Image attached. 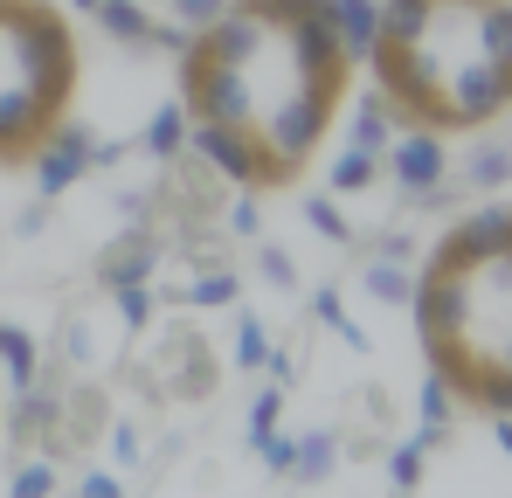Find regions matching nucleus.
Listing matches in <instances>:
<instances>
[{
	"label": "nucleus",
	"instance_id": "1",
	"mask_svg": "<svg viewBox=\"0 0 512 498\" xmlns=\"http://www.w3.org/2000/svg\"><path fill=\"white\" fill-rule=\"evenodd\" d=\"M0 49H7L14 70L28 77L42 118L56 125L63 104H70V90H77V42H70V28H63V14L42 7V0H0Z\"/></svg>",
	"mask_w": 512,
	"mask_h": 498
},
{
	"label": "nucleus",
	"instance_id": "2",
	"mask_svg": "<svg viewBox=\"0 0 512 498\" xmlns=\"http://www.w3.org/2000/svg\"><path fill=\"white\" fill-rule=\"evenodd\" d=\"M333 97H340V90H319V83H298V77H291L284 97H263V104H256V118H263L256 146L298 173V166L319 153L326 125H333Z\"/></svg>",
	"mask_w": 512,
	"mask_h": 498
},
{
	"label": "nucleus",
	"instance_id": "3",
	"mask_svg": "<svg viewBox=\"0 0 512 498\" xmlns=\"http://www.w3.org/2000/svg\"><path fill=\"white\" fill-rule=\"evenodd\" d=\"M187 166H208L215 180H236V187H256V125H222V118H187V139H180Z\"/></svg>",
	"mask_w": 512,
	"mask_h": 498
},
{
	"label": "nucleus",
	"instance_id": "4",
	"mask_svg": "<svg viewBox=\"0 0 512 498\" xmlns=\"http://www.w3.org/2000/svg\"><path fill=\"white\" fill-rule=\"evenodd\" d=\"M506 90H512V63L457 56L443 70V111H450V125H492L506 111Z\"/></svg>",
	"mask_w": 512,
	"mask_h": 498
},
{
	"label": "nucleus",
	"instance_id": "5",
	"mask_svg": "<svg viewBox=\"0 0 512 498\" xmlns=\"http://www.w3.org/2000/svg\"><path fill=\"white\" fill-rule=\"evenodd\" d=\"M512 249V208L492 194L485 208H471V215H457L450 229H443V243L429 249L423 270H471V263H485V256H506Z\"/></svg>",
	"mask_w": 512,
	"mask_h": 498
},
{
	"label": "nucleus",
	"instance_id": "6",
	"mask_svg": "<svg viewBox=\"0 0 512 498\" xmlns=\"http://www.w3.org/2000/svg\"><path fill=\"white\" fill-rule=\"evenodd\" d=\"M284 49H291V77L319 83V90H340V77L353 70V63L340 56V35H333V21H326V7L284 21Z\"/></svg>",
	"mask_w": 512,
	"mask_h": 498
},
{
	"label": "nucleus",
	"instance_id": "7",
	"mask_svg": "<svg viewBox=\"0 0 512 498\" xmlns=\"http://www.w3.org/2000/svg\"><path fill=\"white\" fill-rule=\"evenodd\" d=\"M381 166L395 173L402 201H409V194H423L429 180H443V173H450L443 132H436V125H409V132H395V139H388V153H381Z\"/></svg>",
	"mask_w": 512,
	"mask_h": 498
},
{
	"label": "nucleus",
	"instance_id": "8",
	"mask_svg": "<svg viewBox=\"0 0 512 498\" xmlns=\"http://www.w3.org/2000/svg\"><path fill=\"white\" fill-rule=\"evenodd\" d=\"M194 42H201V56H208V63L250 70L256 56H263V42H270V21H256L243 0H229V7H222V14H215V21L194 35Z\"/></svg>",
	"mask_w": 512,
	"mask_h": 498
},
{
	"label": "nucleus",
	"instance_id": "9",
	"mask_svg": "<svg viewBox=\"0 0 512 498\" xmlns=\"http://www.w3.org/2000/svg\"><path fill=\"white\" fill-rule=\"evenodd\" d=\"M63 422H70V409H63V388H21L14 395V415H7V436L14 443H49L56 457L70 450V436H63Z\"/></svg>",
	"mask_w": 512,
	"mask_h": 498
},
{
	"label": "nucleus",
	"instance_id": "10",
	"mask_svg": "<svg viewBox=\"0 0 512 498\" xmlns=\"http://www.w3.org/2000/svg\"><path fill=\"white\" fill-rule=\"evenodd\" d=\"M160 256H167V243L153 236V229H125L111 249H97V284L111 291V284H153V270H160Z\"/></svg>",
	"mask_w": 512,
	"mask_h": 498
},
{
	"label": "nucleus",
	"instance_id": "11",
	"mask_svg": "<svg viewBox=\"0 0 512 498\" xmlns=\"http://www.w3.org/2000/svg\"><path fill=\"white\" fill-rule=\"evenodd\" d=\"M333 35H340V56L346 63H367L374 42H381V0H319Z\"/></svg>",
	"mask_w": 512,
	"mask_h": 498
},
{
	"label": "nucleus",
	"instance_id": "12",
	"mask_svg": "<svg viewBox=\"0 0 512 498\" xmlns=\"http://www.w3.org/2000/svg\"><path fill=\"white\" fill-rule=\"evenodd\" d=\"M360 291H367L374 305H402V312H409V298H416V263H402V256H381V249H374V263L360 270Z\"/></svg>",
	"mask_w": 512,
	"mask_h": 498
},
{
	"label": "nucleus",
	"instance_id": "13",
	"mask_svg": "<svg viewBox=\"0 0 512 498\" xmlns=\"http://www.w3.org/2000/svg\"><path fill=\"white\" fill-rule=\"evenodd\" d=\"M90 14H97V35H111L118 49H146V35H153V7L146 0H97Z\"/></svg>",
	"mask_w": 512,
	"mask_h": 498
},
{
	"label": "nucleus",
	"instance_id": "14",
	"mask_svg": "<svg viewBox=\"0 0 512 498\" xmlns=\"http://www.w3.org/2000/svg\"><path fill=\"white\" fill-rule=\"evenodd\" d=\"M506 173H512L506 139H478V146L457 160V180H464L471 194H499V187H506Z\"/></svg>",
	"mask_w": 512,
	"mask_h": 498
},
{
	"label": "nucleus",
	"instance_id": "15",
	"mask_svg": "<svg viewBox=\"0 0 512 498\" xmlns=\"http://www.w3.org/2000/svg\"><path fill=\"white\" fill-rule=\"evenodd\" d=\"M388 139H395V111H388V97L374 90V97H360V111L346 118V146H360V153H388Z\"/></svg>",
	"mask_w": 512,
	"mask_h": 498
},
{
	"label": "nucleus",
	"instance_id": "16",
	"mask_svg": "<svg viewBox=\"0 0 512 498\" xmlns=\"http://www.w3.org/2000/svg\"><path fill=\"white\" fill-rule=\"evenodd\" d=\"M236 298H243V277H236L229 263H201L194 284L180 291V305H194V312H229Z\"/></svg>",
	"mask_w": 512,
	"mask_h": 498
},
{
	"label": "nucleus",
	"instance_id": "17",
	"mask_svg": "<svg viewBox=\"0 0 512 498\" xmlns=\"http://www.w3.org/2000/svg\"><path fill=\"white\" fill-rule=\"evenodd\" d=\"M443 443V429H416V436H402V443H388V485H402V492H416L423 485V464H429V450Z\"/></svg>",
	"mask_w": 512,
	"mask_h": 498
},
{
	"label": "nucleus",
	"instance_id": "18",
	"mask_svg": "<svg viewBox=\"0 0 512 498\" xmlns=\"http://www.w3.org/2000/svg\"><path fill=\"white\" fill-rule=\"evenodd\" d=\"M0 374H7V388H28L42 374V339L28 326H0Z\"/></svg>",
	"mask_w": 512,
	"mask_h": 498
},
{
	"label": "nucleus",
	"instance_id": "19",
	"mask_svg": "<svg viewBox=\"0 0 512 498\" xmlns=\"http://www.w3.org/2000/svg\"><path fill=\"white\" fill-rule=\"evenodd\" d=\"M333 471H340V436H333V429H312V436H298L291 478H298V485H319V478H333Z\"/></svg>",
	"mask_w": 512,
	"mask_h": 498
},
{
	"label": "nucleus",
	"instance_id": "20",
	"mask_svg": "<svg viewBox=\"0 0 512 498\" xmlns=\"http://www.w3.org/2000/svg\"><path fill=\"white\" fill-rule=\"evenodd\" d=\"M436 0H381V42H423Z\"/></svg>",
	"mask_w": 512,
	"mask_h": 498
},
{
	"label": "nucleus",
	"instance_id": "21",
	"mask_svg": "<svg viewBox=\"0 0 512 498\" xmlns=\"http://www.w3.org/2000/svg\"><path fill=\"white\" fill-rule=\"evenodd\" d=\"M180 139H187V104H160V111L146 118V132H139V146H146L153 160H180Z\"/></svg>",
	"mask_w": 512,
	"mask_h": 498
},
{
	"label": "nucleus",
	"instance_id": "22",
	"mask_svg": "<svg viewBox=\"0 0 512 498\" xmlns=\"http://www.w3.org/2000/svg\"><path fill=\"white\" fill-rule=\"evenodd\" d=\"M374 173H381V160H374V153L346 146L340 160L326 166V187H333V194H367V187H374Z\"/></svg>",
	"mask_w": 512,
	"mask_h": 498
},
{
	"label": "nucleus",
	"instance_id": "23",
	"mask_svg": "<svg viewBox=\"0 0 512 498\" xmlns=\"http://www.w3.org/2000/svg\"><path fill=\"white\" fill-rule=\"evenodd\" d=\"M305 229H312V236H326V243H353V222H346L340 215V201H333V194H305Z\"/></svg>",
	"mask_w": 512,
	"mask_h": 498
},
{
	"label": "nucleus",
	"instance_id": "24",
	"mask_svg": "<svg viewBox=\"0 0 512 498\" xmlns=\"http://www.w3.org/2000/svg\"><path fill=\"white\" fill-rule=\"evenodd\" d=\"M416 415H423L429 429H450V422H457V395H450V381H443L436 367H429L423 388H416Z\"/></svg>",
	"mask_w": 512,
	"mask_h": 498
},
{
	"label": "nucleus",
	"instance_id": "25",
	"mask_svg": "<svg viewBox=\"0 0 512 498\" xmlns=\"http://www.w3.org/2000/svg\"><path fill=\"white\" fill-rule=\"evenodd\" d=\"M111 298H118V319H125V332H146V326H153V312H160L153 284H111Z\"/></svg>",
	"mask_w": 512,
	"mask_h": 498
},
{
	"label": "nucleus",
	"instance_id": "26",
	"mask_svg": "<svg viewBox=\"0 0 512 498\" xmlns=\"http://www.w3.org/2000/svg\"><path fill=\"white\" fill-rule=\"evenodd\" d=\"M250 450L263 457V471H270V478H291V457H298V436H284V429H263V436L250 443Z\"/></svg>",
	"mask_w": 512,
	"mask_h": 498
},
{
	"label": "nucleus",
	"instance_id": "27",
	"mask_svg": "<svg viewBox=\"0 0 512 498\" xmlns=\"http://www.w3.org/2000/svg\"><path fill=\"white\" fill-rule=\"evenodd\" d=\"M256 277H263L270 291H291V284H298V263H291V249L256 243Z\"/></svg>",
	"mask_w": 512,
	"mask_h": 498
},
{
	"label": "nucleus",
	"instance_id": "28",
	"mask_svg": "<svg viewBox=\"0 0 512 498\" xmlns=\"http://www.w3.org/2000/svg\"><path fill=\"white\" fill-rule=\"evenodd\" d=\"M56 492V457H28L14 464V498H49Z\"/></svg>",
	"mask_w": 512,
	"mask_h": 498
},
{
	"label": "nucleus",
	"instance_id": "29",
	"mask_svg": "<svg viewBox=\"0 0 512 498\" xmlns=\"http://www.w3.org/2000/svg\"><path fill=\"white\" fill-rule=\"evenodd\" d=\"M263 353H270V332H263V319H250V312H243V319H236V367H263Z\"/></svg>",
	"mask_w": 512,
	"mask_h": 498
},
{
	"label": "nucleus",
	"instance_id": "30",
	"mask_svg": "<svg viewBox=\"0 0 512 498\" xmlns=\"http://www.w3.org/2000/svg\"><path fill=\"white\" fill-rule=\"evenodd\" d=\"M277 422H284V388L270 381V388H256V395H250V443L263 436V429H277Z\"/></svg>",
	"mask_w": 512,
	"mask_h": 498
},
{
	"label": "nucleus",
	"instance_id": "31",
	"mask_svg": "<svg viewBox=\"0 0 512 498\" xmlns=\"http://www.w3.org/2000/svg\"><path fill=\"white\" fill-rule=\"evenodd\" d=\"M146 457V436H139V422H111V464L118 471H132Z\"/></svg>",
	"mask_w": 512,
	"mask_h": 498
},
{
	"label": "nucleus",
	"instance_id": "32",
	"mask_svg": "<svg viewBox=\"0 0 512 498\" xmlns=\"http://www.w3.org/2000/svg\"><path fill=\"white\" fill-rule=\"evenodd\" d=\"M146 49H167V56H187V49H194V28H187V21H153V35H146Z\"/></svg>",
	"mask_w": 512,
	"mask_h": 498
},
{
	"label": "nucleus",
	"instance_id": "33",
	"mask_svg": "<svg viewBox=\"0 0 512 498\" xmlns=\"http://www.w3.org/2000/svg\"><path fill=\"white\" fill-rule=\"evenodd\" d=\"M256 229H263V208H256V194L243 187L236 208H229V236H236V243H256Z\"/></svg>",
	"mask_w": 512,
	"mask_h": 498
},
{
	"label": "nucleus",
	"instance_id": "34",
	"mask_svg": "<svg viewBox=\"0 0 512 498\" xmlns=\"http://www.w3.org/2000/svg\"><path fill=\"white\" fill-rule=\"evenodd\" d=\"M256 21H270V28H284V21H298V14H312L319 0H243Z\"/></svg>",
	"mask_w": 512,
	"mask_h": 498
},
{
	"label": "nucleus",
	"instance_id": "35",
	"mask_svg": "<svg viewBox=\"0 0 512 498\" xmlns=\"http://www.w3.org/2000/svg\"><path fill=\"white\" fill-rule=\"evenodd\" d=\"M222 7H229V0H167V14H173V21H187L194 35H201V28H208Z\"/></svg>",
	"mask_w": 512,
	"mask_h": 498
},
{
	"label": "nucleus",
	"instance_id": "36",
	"mask_svg": "<svg viewBox=\"0 0 512 498\" xmlns=\"http://www.w3.org/2000/svg\"><path fill=\"white\" fill-rule=\"evenodd\" d=\"M42 229H49V201H42V194H35V201H28V208H21V215H14V236H21V243H35V236H42Z\"/></svg>",
	"mask_w": 512,
	"mask_h": 498
},
{
	"label": "nucleus",
	"instance_id": "37",
	"mask_svg": "<svg viewBox=\"0 0 512 498\" xmlns=\"http://www.w3.org/2000/svg\"><path fill=\"white\" fill-rule=\"evenodd\" d=\"M312 319H319V326H340V319H346V298L333 291V284H319V291H312Z\"/></svg>",
	"mask_w": 512,
	"mask_h": 498
},
{
	"label": "nucleus",
	"instance_id": "38",
	"mask_svg": "<svg viewBox=\"0 0 512 498\" xmlns=\"http://www.w3.org/2000/svg\"><path fill=\"white\" fill-rule=\"evenodd\" d=\"M381 256H402V263H416V236H409V229H381Z\"/></svg>",
	"mask_w": 512,
	"mask_h": 498
},
{
	"label": "nucleus",
	"instance_id": "39",
	"mask_svg": "<svg viewBox=\"0 0 512 498\" xmlns=\"http://www.w3.org/2000/svg\"><path fill=\"white\" fill-rule=\"evenodd\" d=\"M263 374H270V381H277V388H291V374H298V360H291V353H277V346H270V353H263Z\"/></svg>",
	"mask_w": 512,
	"mask_h": 498
},
{
	"label": "nucleus",
	"instance_id": "40",
	"mask_svg": "<svg viewBox=\"0 0 512 498\" xmlns=\"http://www.w3.org/2000/svg\"><path fill=\"white\" fill-rule=\"evenodd\" d=\"M125 153H132V139H97V146H90V166H118Z\"/></svg>",
	"mask_w": 512,
	"mask_h": 498
},
{
	"label": "nucleus",
	"instance_id": "41",
	"mask_svg": "<svg viewBox=\"0 0 512 498\" xmlns=\"http://www.w3.org/2000/svg\"><path fill=\"white\" fill-rule=\"evenodd\" d=\"M84 498H118V471H84Z\"/></svg>",
	"mask_w": 512,
	"mask_h": 498
},
{
	"label": "nucleus",
	"instance_id": "42",
	"mask_svg": "<svg viewBox=\"0 0 512 498\" xmlns=\"http://www.w3.org/2000/svg\"><path fill=\"white\" fill-rule=\"evenodd\" d=\"M146 208H153V194H139V187L118 194V215H146Z\"/></svg>",
	"mask_w": 512,
	"mask_h": 498
},
{
	"label": "nucleus",
	"instance_id": "43",
	"mask_svg": "<svg viewBox=\"0 0 512 498\" xmlns=\"http://www.w3.org/2000/svg\"><path fill=\"white\" fill-rule=\"evenodd\" d=\"M333 332H340V339H346V346H353V353H367V332L353 326V319H340V326H333Z\"/></svg>",
	"mask_w": 512,
	"mask_h": 498
},
{
	"label": "nucleus",
	"instance_id": "44",
	"mask_svg": "<svg viewBox=\"0 0 512 498\" xmlns=\"http://www.w3.org/2000/svg\"><path fill=\"white\" fill-rule=\"evenodd\" d=\"M457 7H471V0H457Z\"/></svg>",
	"mask_w": 512,
	"mask_h": 498
}]
</instances>
